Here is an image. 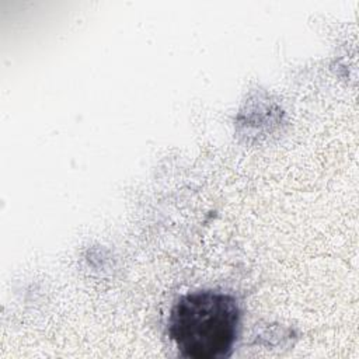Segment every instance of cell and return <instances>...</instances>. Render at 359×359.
<instances>
[{
	"instance_id": "1",
	"label": "cell",
	"mask_w": 359,
	"mask_h": 359,
	"mask_svg": "<svg viewBox=\"0 0 359 359\" xmlns=\"http://www.w3.org/2000/svg\"><path fill=\"white\" fill-rule=\"evenodd\" d=\"M240 307L234 296L198 290L181 296L168 318V335L181 356L224 359L233 352L240 331Z\"/></svg>"
}]
</instances>
